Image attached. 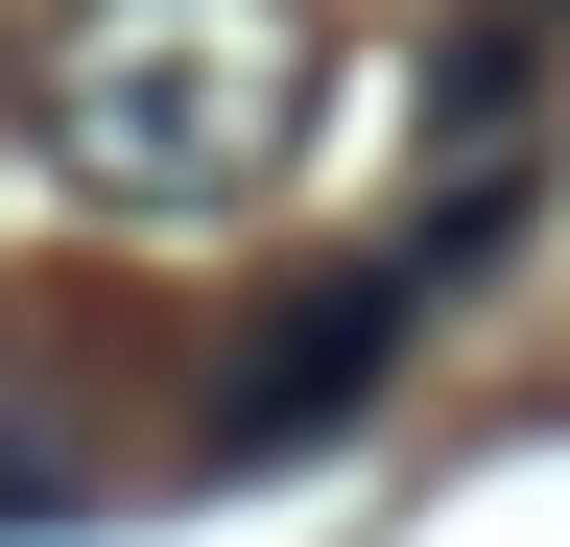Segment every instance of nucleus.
Segmentation results:
<instances>
[{
	"instance_id": "nucleus-1",
	"label": "nucleus",
	"mask_w": 570,
	"mask_h": 547,
	"mask_svg": "<svg viewBox=\"0 0 570 547\" xmlns=\"http://www.w3.org/2000/svg\"><path fill=\"white\" fill-rule=\"evenodd\" d=\"M24 96H48V167L119 238H190V215H262L285 191V144L333 96V25L309 0H71Z\"/></svg>"
},
{
	"instance_id": "nucleus-2",
	"label": "nucleus",
	"mask_w": 570,
	"mask_h": 547,
	"mask_svg": "<svg viewBox=\"0 0 570 547\" xmlns=\"http://www.w3.org/2000/svg\"><path fill=\"white\" fill-rule=\"evenodd\" d=\"M404 333H428V262H404V238L285 262V286H262V310L190 358V429H167V452H190V476H285V452H333L356 404L404 381Z\"/></svg>"
},
{
	"instance_id": "nucleus-3",
	"label": "nucleus",
	"mask_w": 570,
	"mask_h": 547,
	"mask_svg": "<svg viewBox=\"0 0 570 547\" xmlns=\"http://www.w3.org/2000/svg\"><path fill=\"white\" fill-rule=\"evenodd\" d=\"M142 429H119V333H48V310H0V524H71V500H119Z\"/></svg>"
}]
</instances>
